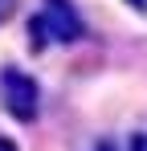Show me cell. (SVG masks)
<instances>
[{"label": "cell", "mask_w": 147, "mask_h": 151, "mask_svg": "<svg viewBox=\"0 0 147 151\" xmlns=\"http://www.w3.org/2000/svg\"><path fill=\"white\" fill-rule=\"evenodd\" d=\"M0 106L17 123H33L37 110H41V86H37V78L17 70V65H4L0 70Z\"/></svg>", "instance_id": "1"}, {"label": "cell", "mask_w": 147, "mask_h": 151, "mask_svg": "<svg viewBox=\"0 0 147 151\" xmlns=\"http://www.w3.org/2000/svg\"><path fill=\"white\" fill-rule=\"evenodd\" d=\"M37 21L45 29V37L57 41V45H74V41L86 37V21H82V12L74 8V0H41Z\"/></svg>", "instance_id": "2"}, {"label": "cell", "mask_w": 147, "mask_h": 151, "mask_svg": "<svg viewBox=\"0 0 147 151\" xmlns=\"http://www.w3.org/2000/svg\"><path fill=\"white\" fill-rule=\"evenodd\" d=\"M45 45H49V37H45V29H41V21L33 17V21H29V49H33V53H41Z\"/></svg>", "instance_id": "3"}, {"label": "cell", "mask_w": 147, "mask_h": 151, "mask_svg": "<svg viewBox=\"0 0 147 151\" xmlns=\"http://www.w3.org/2000/svg\"><path fill=\"white\" fill-rule=\"evenodd\" d=\"M131 151H147V135H131Z\"/></svg>", "instance_id": "4"}, {"label": "cell", "mask_w": 147, "mask_h": 151, "mask_svg": "<svg viewBox=\"0 0 147 151\" xmlns=\"http://www.w3.org/2000/svg\"><path fill=\"white\" fill-rule=\"evenodd\" d=\"M8 17H12V0H0V25H4Z\"/></svg>", "instance_id": "5"}, {"label": "cell", "mask_w": 147, "mask_h": 151, "mask_svg": "<svg viewBox=\"0 0 147 151\" xmlns=\"http://www.w3.org/2000/svg\"><path fill=\"white\" fill-rule=\"evenodd\" d=\"M127 4H131L135 12H143V17H147V0H127Z\"/></svg>", "instance_id": "6"}, {"label": "cell", "mask_w": 147, "mask_h": 151, "mask_svg": "<svg viewBox=\"0 0 147 151\" xmlns=\"http://www.w3.org/2000/svg\"><path fill=\"white\" fill-rule=\"evenodd\" d=\"M0 151H17V143H12V139H4V135H0Z\"/></svg>", "instance_id": "7"}, {"label": "cell", "mask_w": 147, "mask_h": 151, "mask_svg": "<svg viewBox=\"0 0 147 151\" xmlns=\"http://www.w3.org/2000/svg\"><path fill=\"white\" fill-rule=\"evenodd\" d=\"M94 151H110V143H98V147H94Z\"/></svg>", "instance_id": "8"}]
</instances>
